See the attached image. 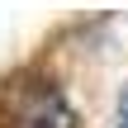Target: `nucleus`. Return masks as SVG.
<instances>
[{
    "label": "nucleus",
    "instance_id": "f257e3e1",
    "mask_svg": "<svg viewBox=\"0 0 128 128\" xmlns=\"http://www.w3.org/2000/svg\"><path fill=\"white\" fill-rule=\"evenodd\" d=\"M5 128H76V114L66 109L62 90L48 76H24L10 86V104L0 114Z\"/></svg>",
    "mask_w": 128,
    "mask_h": 128
},
{
    "label": "nucleus",
    "instance_id": "f03ea898",
    "mask_svg": "<svg viewBox=\"0 0 128 128\" xmlns=\"http://www.w3.org/2000/svg\"><path fill=\"white\" fill-rule=\"evenodd\" d=\"M119 128H128V90H124V100H119Z\"/></svg>",
    "mask_w": 128,
    "mask_h": 128
}]
</instances>
